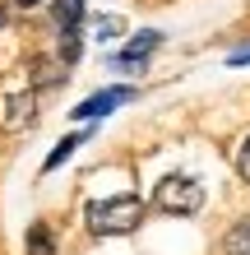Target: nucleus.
<instances>
[{
  "instance_id": "9",
  "label": "nucleus",
  "mask_w": 250,
  "mask_h": 255,
  "mask_svg": "<svg viewBox=\"0 0 250 255\" xmlns=\"http://www.w3.org/2000/svg\"><path fill=\"white\" fill-rule=\"evenodd\" d=\"M28 116H33V93H19V98L9 102V112H5V126H9V130H19Z\"/></svg>"
},
{
  "instance_id": "8",
  "label": "nucleus",
  "mask_w": 250,
  "mask_h": 255,
  "mask_svg": "<svg viewBox=\"0 0 250 255\" xmlns=\"http://www.w3.org/2000/svg\"><path fill=\"white\" fill-rule=\"evenodd\" d=\"M28 255H56V237L47 223H33L28 228Z\"/></svg>"
},
{
  "instance_id": "12",
  "label": "nucleus",
  "mask_w": 250,
  "mask_h": 255,
  "mask_svg": "<svg viewBox=\"0 0 250 255\" xmlns=\"http://www.w3.org/2000/svg\"><path fill=\"white\" fill-rule=\"evenodd\" d=\"M237 172H241V181H250V134H246V144L237 153Z\"/></svg>"
},
{
  "instance_id": "3",
  "label": "nucleus",
  "mask_w": 250,
  "mask_h": 255,
  "mask_svg": "<svg viewBox=\"0 0 250 255\" xmlns=\"http://www.w3.org/2000/svg\"><path fill=\"white\" fill-rule=\"evenodd\" d=\"M158 47H163V33H153V28H149V33H135V37H130V47H125L121 56H111V70H121V74H139Z\"/></svg>"
},
{
  "instance_id": "14",
  "label": "nucleus",
  "mask_w": 250,
  "mask_h": 255,
  "mask_svg": "<svg viewBox=\"0 0 250 255\" xmlns=\"http://www.w3.org/2000/svg\"><path fill=\"white\" fill-rule=\"evenodd\" d=\"M14 5H19V9H37L42 0H14Z\"/></svg>"
},
{
  "instance_id": "10",
  "label": "nucleus",
  "mask_w": 250,
  "mask_h": 255,
  "mask_svg": "<svg viewBox=\"0 0 250 255\" xmlns=\"http://www.w3.org/2000/svg\"><path fill=\"white\" fill-rule=\"evenodd\" d=\"M121 33H125V19H116V14H97V19H93V37L97 42H111Z\"/></svg>"
},
{
  "instance_id": "6",
  "label": "nucleus",
  "mask_w": 250,
  "mask_h": 255,
  "mask_svg": "<svg viewBox=\"0 0 250 255\" xmlns=\"http://www.w3.org/2000/svg\"><path fill=\"white\" fill-rule=\"evenodd\" d=\"M223 255H250V218H237L223 232Z\"/></svg>"
},
{
  "instance_id": "15",
  "label": "nucleus",
  "mask_w": 250,
  "mask_h": 255,
  "mask_svg": "<svg viewBox=\"0 0 250 255\" xmlns=\"http://www.w3.org/2000/svg\"><path fill=\"white\" fill-rule=\"evenodd\" d=\"M5 19H9V9H5V5H0V28H5Z\"/></svg>"
},
{
  "instance_id": "13",
  "label": "nucleus",
  "mask_w": 250,
  "mask_h": 255,
  "mask_svg": "<svg viewBox=\"0 0 250 255\" xmlns=\"http://www.w3.org/2000/svg\"><path fill=\"white\" fill-rule=\"evenodd\" d=\"M246 61H250V47H237V51L227 56V65H246Z\"/></svg>"
},
{
  "instance_id": "7",
  "label": "nucleus",
  "mask_w": 250,
  "mask_h": 255,
  "mask_svg": "<svg viewBox=\"0 0 250 255\" xmlns=\"http://www.w3.org/2000/svg\"><path fill=\"white\" fill-rule=\"evenodd\" d=\"M88 134H93V130H75V134H65V139L51 148V158H47V172H51V167H61V162H65L70 153H75L79 144H88Z\"/></svg>"
},
{
  "instance_id": "4",
  "label": "nucleus",
  "mask_w": 250,
  "mask_h": 255,
  "mask_svg": "<svg viewBox=\"0 0 250 255\" xmlns=\"http://www.w3.org/2000/svg\"><path fill=\"white\" fill-rule=\"evenodd\" d=\"M135 98V88H102V93H93V98H83L79 107H75V121H97V116H107V112H116V107H125V102Z\"/></svg>"
},
{
  "instance_id": "11",
  "label": "nucleus",
  "mask_w": 250,
  "mask_h": 255,
  "mask_svg": "<svg viewBox=\"0 0 250 255\" xmlns=\"http://www.w3.org/2000/svg\"><path fill=\"white\" fill-rule=\"evenodd\" d=\"M83 56V42H79V28H70V33H61V65H75Z\"/></svg>"
},
{
  "instance_id": "2",
  "label": "nucleus",
  "mask_w": 250,
  "mask_h": 255,
  "mask_svg": "<svg viewBox=\"0 0 250 255\" xmlns=\"http://www.w3.org/2000/svg\"><path fill=\"white\" fill-rule=\"evenodd\" d=\"M153 204L163 209V214H199L204 209V186L195 181V176H163V181L153 186Z\"/></svg>"
},
{
  "instance_id": "5",
  "label": "nucleus",
  "mask_w": 250,
  "mask_h": 255,
  "mask_svg": "<svg viewBox=\"0 0 250 255\" xmlns=\"http://www.w3.org/2000/svg\"><path fill=\"white\" fill-rule=\"evenodd\" d=\"M83 0H51V23L61 28V33H70V28H79L83 23Z\"/></svg>"
},
{
  "instance_id": "1",
  "label": "nucleus",
  "mask_w": 250,
  "mask_h": 255,
  "mask_svg": "<svg viewBox=\"0 0 250 255\" xmlns=\"http://www.w3.org/2000/svg\"><path fill=\"white\" fill-rule=\"evenodd\" d=\"M88 218V232L93 237H125L144 223V200L135 195H116V200H93L83 209Z\"/></svg>"
}]
</instances>
